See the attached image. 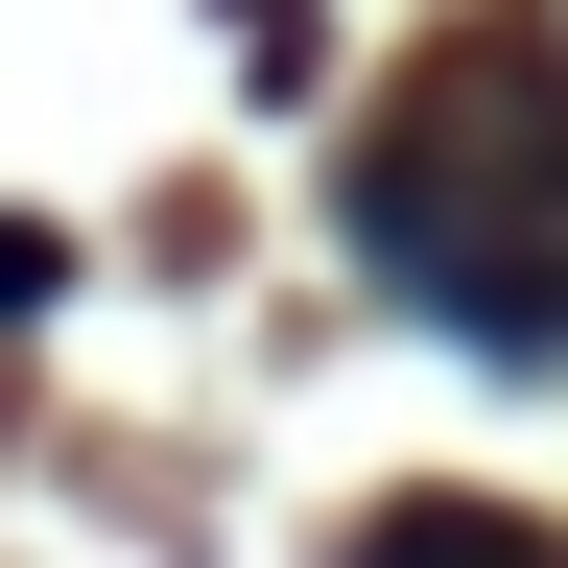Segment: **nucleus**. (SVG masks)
<instances>
[{
	"instance_id": "obj_1",
	"label": "nucleus",
	"mask_w": 568,
	"mask_h": 568,
	"mask_svg": "<svg viewBox=\"0 0 568 568\" xmlns=\"http://www.w3.org/2000/svg\"><path fill=\"white\" fill-rule=\"evenodd\" d=\"M355 261L474 355H568V71L474 24L426 95L355 142Z\"/></svg>"
}]
</instances>
